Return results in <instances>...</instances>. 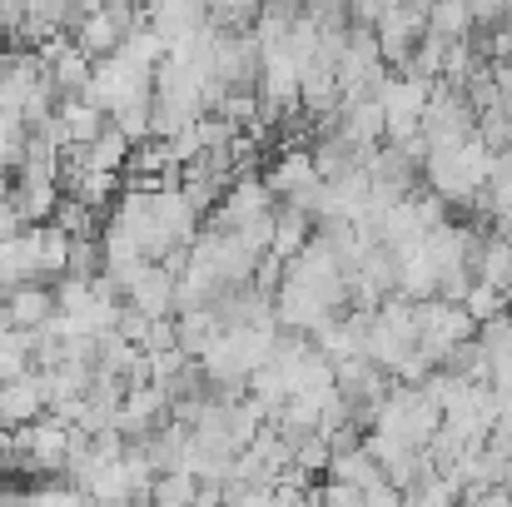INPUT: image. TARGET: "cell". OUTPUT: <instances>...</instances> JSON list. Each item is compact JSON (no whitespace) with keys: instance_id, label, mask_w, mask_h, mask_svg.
<instances>
[{"instance_id":"8","label":"cell","mask_w":512,"mask_h":507,"mask_svg":"<svg viewBox=\"0 0 512 507\" xmlns=\"http://www.w3.org/2000/svg\"><path fill=\"white\" fill-rule=\"evenodd\" d=\"M309 234H314V214H309V209H294V204H274V239H269V249H274L279 259L299 254V249L309 244Z\"/></svg>"},{"instance_id":"5","label":"cell","mask_w":512,"mask_h":507,"mask_svg":"<svg viewBox=\"0 0 512 507\" xmlns=\"http://www.w3.org/2000/svg\"><path fill=\"white\" fill-rule=\"evenodd\" d=\"M0 299H5L15 329H40V324L55 314V289H50V284H20V289H10V294H0Z\"/></svg>"},{"instance_id":"7","label":"cell","mask_w":512,"mask_h":507,"mask_svg":"<svg viewBox=\"0 0 512 507\" xmlns=\"http://www.w3.org/2000/svg\"><path fill=\"white\" fill-rule=\"evenodd\" d=\"M70 40H75V45H80L90 60H100V55H115V50H120L125 30H120V25H115V20H110L100 5H95V10H90V15H85V20L70 30Z\"/></svg>"},{"instance_id":"9","label":"cell","mask_w":512,"mask_h":507,"mask_svg":"<svg viewBox=\"0 0 512 507\" xmlns=\"http://www.w3.org/2000/svg\"><path fill=\"white\" fill-rule=\"evenodd\" d=\"M473 274H478L483 284H493L503 299H512V244L503 239V234H498V229L483 239V254H478Z\"/></svg>"},{"instance_id":"6","label":"cell","mask_w":512,"mask_h":507,"mask_svg":"<svg viewBox=\"0 0 512 507\" xmlns=\"http://www.w3.org/2000/svg\"><path fill=\"white\" fill-rule=\"evenodd\" d=\"M55 115L65 120V135H70V145H85V140H95V135L110 125L105 105H95L90 95H65V100L55 105Z\"/></svg>"},{"instance_id":"12","label":"cell","mask_w":512,"mask_h":507,"mask_svg":"<svg viewBox=\"0 0 512 507\" xmlns=\"http://www.w3.org/2000/svg\"><path fill=\"white\" fill-rule=\"evenodd\" d=\"M65 274H70V279H95V274H105V244H100V234L70 239V254H65Z\"/></svg>"},{"instance_id":"11","label":"cell","mask_w":512,"mask_h":507,"mask_svg":"<svg viewBox=\"0 0 512 507\" xmlns=\"http://www.w3.org/2000/svg\"><path fill=\"white\" fill-rule=\"evenodd\" d=\"M423 25L433 35H443V40H458V35L473 30V10H468V0H433L428 15H423Z\"/></svg>"},{"instance_id":"13","label":"cell","mask_w":512,"mask_h":507,"mask_svg":"<svg viewBox=\"0 0 512 507\" xmlns=\"http://www.w3.org/2000/svg\"><path fill=\"white\" fill-rule=\"evenodd\" d=\"M463 309L473 314V324H483V319L503 314V309H508V299H503V294H498L493 284H483V279H478V284H473V289L463 294Z\"/></svg>"},{"instance_id":"16","label":"cell","mask_w":512,"mask_h":507,"mask_svg":"<svg viewBox=\"0 0 512 507\" xmlns=\"http://www.w3.org/2000/svg\"><path fill=\"white\" fill-rule=\"evenodd\" d=\"M20 229H25V219H20V209H15L10 199H0V244H5V239H15Z\"/></svg>"},{"instance_id":"4","label":"cell","mask_w":512,"mask_h":507,"mask_svg":"<svg viewBox=\"0 0 512 507\" xmlns=\"http://www.w3.org/2000/svg\"><path fill=\"white\" fill-rule=\"evenodd\" d=\"M254 95H264L274 105H294L299 100V60L284 45L264 50V60H259V90Z\"/></svg>"},{"instance_id":"15","label":"cell","mask_w":512,"mask_h":507,"mask_svg":"<svg viewBox=\"0 0 512 507\" xmlns=\"http://www.w3.org/2000/svg\"><path fill=\"white\" fill-rule=\"evenodd\" d=\"M25 15H30V5H25V0H0V25H5V35H10V40L25 30Z\"/></svg>"},{"instance_id":"10","label":"cell","mask_w":512,"mask_h":507,"mask_svg":"<svg viewBox=\"0 0 512 507\" xmlns=\"http://www.w3.org/2000/svg\"><path fill=\"white\" fill-rule=\"evenodd\" d=\"M324 478H343V483H358V488H368V483H378L383 478V463L358 443V448H343L329 458V468H324Z\"/></svg>"},{"instance_id":"14","label":"cell","mask_w":512,"mask_h":507,"mask_svg":"<svg viewBox=\"0 0 512 507\" xmlns=\"http://www.w3.org/2000/svg\"><path fill=\"white\" fill-rule=\"evenodd\" d=\"M393 503H403V488H398V483L378 478V483L363 488V507H393Z\"/></svg>"},{"instance_id":"3","label":"cell","mask_w":512,"mask_h":507,"mask_svg":"<svg viewBox=\"0 0 512 507\" xmlns=\"http://www.w3.org/2000/svg\"><path fill=\"white\" fill-rule=\"evenodd\" d=\"M174 284H179V274L165 269L160 259H150V264H145V274L125 289V299H130L135 309H145L150 319H160V314H174Z\"/></svg>"},{"instance_id":"17","label":"cell","mask_w":512,"mask_h":507,"mask_svg":"<svg viewBox=\"0 0 512 507\" xmlns=\"http://www.w3.org/2000/svg\"><path fill=\"white\" fill-rule=\"evenodd\" d=\"M5 40H10V35H5V25H0V45H5Z\"/></svg>"},{"instance_id":"1","label":"cell","mask_w":512,"mask_h":507,"mask_svg":"<svg viewBox=\"0 0 512 507\" xmlns=\"http://www.w3.org/2000/svg\"><path fill=\"white\" fill-rule=\"evenodd\" d=\"M45 413V383L40 368H25L15 378L0 383V428H25Z\"/></svg>"},{"instance_id":"2","label":"cell","mask_w":512,"mask_h":507,"mask_svg":"<svg viewBox=\"0 0 512 507\" xmlns=\"http://www.w3.org/2000/svg\"><path fill=\"white\" fill-rule=\"evenodd\" d=\"M145 25H150L165 45H179V40H189L199 25H209V10H204V0H155V5L145 10Z\"/></svg>"}]
</instances>
